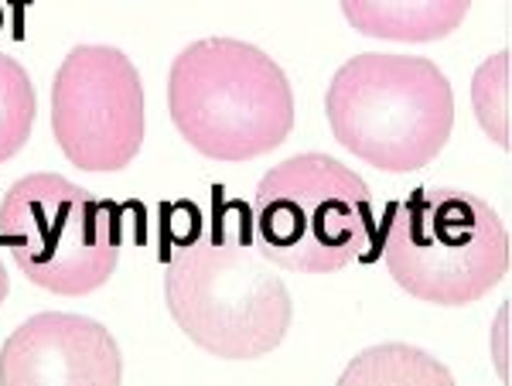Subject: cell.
Segmentation results:
<instances>
[{
  "mask_svg": "<svg viewBox=\"0 0 512 386\" xmlns=\"http://www.w3.org/2000/svg\"><path fill=\"white\" fill-rule=\"evenodd\" d=\"M335 141L386 175L427 168L454 127L451 82L417 55H355L325 96Z\"/></svg>",
  "mask_w": 512,
  "mask_h": 386,
  "instance_id": "cell-3",
  "label": "cell"
},
{
  "mask_svg": "<svg viewBox=\"0 0 512 386\" xmlns=\"http://www.w3.org/2000/svg\"><path fill=\"white\" fill-rule=\"evenodd\" d=\"M120 346L103 325L82 315L45 311L18 325L0 349L4 386H117Z\"/></svg>",
  "mask_w": 512,
  "mask_h": 386,
  "instance_id": "cell-8",
  "label": "cell"
},
{
  "mask_svg": "<svg viewBox=\"0 0 512 386\" xmlns=\"http://www.w3.org/2000/svg\"><path fill=\"white\" fill-rule=\"evenodd\" d=\"M472 100L485 134L506 151L509 147V52H499L495 59H489L478 69Z\"/></svg>",
  "mask_w": 512,
  "mask_h": 386,
  "instance_id": "cell-12",
  "label": "cell"
},
{
  "mask_svg": "<svg viewBox=\"0 0 512 386\" xmlns=\"http://www.w3.org/2000/svg\"><path fill=\"white\" fill-rule=\"evenodd\" d=\"M168 311L181 332L209 356L260 359L291 328V294L250 233L195 236L171 250L164 277Z\"/></svg>",
  "mask_w": 512,
  "mask_h": 386,
  "instance_id": "cell-1",
  "label": "cell"
},
{
  "mask_svg": "<svg viewBox=\"0 0 512 386\" xmlns=\"http://www.w3.org/2000/svg\"><path fill=\"white\" fill-rule=\"evenodd\" d=\"M35 113L38 96L28 72L11 55H0V164L11 161L28 144Z\"/></svg>",
  "mask_w": 512,
  "mask_h": 386,
  "instance_id": "cell-11",
  "label": "cell"
},
{
  "mask_svg": "<svg viewBox=\"0 0 512 386\" xmlns=\"http://www.w3.org/2000/svg\"><path fill=\"white\" fill-rule=\"evenodd\" d=\"M472 0H342L359 35L383 41H441L465 21Z\"/></svg>",
  "mask_w": 512,
  "mask_h": 386,
  "instance_id": "cell-9",
  "label": "cell"
},
{
  "mask_svg": "<svg viewBox=\"0 0 512 386\" xmlns=\"http://www.w3.org/2000/svg\"><path fill=\"white\" fill-rule=\"evenodd\" d=\"M0 243L31 284L62 298L103 287L117 270L120 209L62 175H28L0 202Z\"/></svg>",
  "mask_w": 512,
  "mask_h": 386,
  "instance_id": "cell-6",
  "label": "cell"
},
{
  "mask_svg": "<svg viewBox=\"0 0 512 386\" xmlns=\"http://www.w3.org/2000/svg\"><path fill=\"white\" fill-rule=\"evenodd\" d=\"M349 383H444L451 386V373L434 363L427 352L410 346H383L362 352L342 373V386Z\"/></svg>",
  "mask_w": 512,
  "mask_h": 386,
  "instance_id": "cell-10",
  "label": "cell"
},
{
  "mask_svg": "<svg viewBox=\"0 0 512 386\" xmlns=\"http://www.w3.org/2000/svg\"><path fill=\"white\" fill-rule=\"evenodd\" d=\"M168 106L178 134L212 161H250L287 141L294 93L267 52L202 38L171 65Z\"/></svg>",
  "mask_w": 512,
  "mask_h": 386,
  "instance_id": "cell-2",
  "label": "cell"
},
{
  "mask_svg": "<svg viewBox=\"0 0 512 386\" xmlns=\"http://www.w3.org/2000/svg\"><path fill=\"white\" fill-rule=\"evenodd\" d=\"M376 233L369 185L328 154H297L256 185V250L297 274H335L369 250Z\"/></svg>",
  "mask_w": 512,
  "mask_h": 386,
  "instance_id": "cell-5",
  "label": "cell"
},
{
  "mask_svg": "<svg viewBox=\"0 0 512 386\" xmlns=\"http://www.w3.org/2000/svg\"><path fill=\"white\" fill-rule=\"evenodd\" d=\"M7 291H11V277H7V270H4V264H0V305H4Z\"/></svg>",
  "mask_w": 512,
  "mask_h": 386,
  "instance_id": "cell-13",
  "label": "cell"
},
{
  "mask_svg": "<svg viewBox=\"0 0 512 386\" xmlns=\"http://www.w3.org/2000/svg\"><path fill=\"white\" fill-rule=\"evenodd\" d=\"M52 134L82 171H123L144 144V82L110 45H79L52 82Z\"/></svg>",
  "mask_w": 512,
  "mask_h": 386,
  "instance_id": "cell-7",
  "label": "cell"
},
{
  "mask_svg": "<svg viewBox=\"0 0 512 386\" xmlns=\"http://www.w3.org/2000/svg\"><path fill=\"white\" fill-rule=\"evenodd\" d=\"M383 257L417 301L465 308L509 270V233L482 199L454 188H417L386 219Z\"/></svg>",
  "mask_w": 512,
  "mask_h": 386,
  "instance_id": "cell-4",
  "label": "cell"
}]
</instances>
